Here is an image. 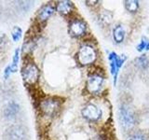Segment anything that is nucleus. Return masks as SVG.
<instances>
[{"instance_id":"obj_1","label":"nucleus","mask_w":149,"mask_h":140,"mask_svg":"<svg viewBox=\"0 0 149 140\" xmlns=\"http://www.w3.org/2000/svg\"><path fill=\"white\" fill-rule=\"evenodd\" d=\"M3 140H29L28 130L22 124H11L5 129Z\"/></svg>"},{"instance_id":"obj_2","label":"nucleus","mask_w":149,"mask_h":140,"mask_svg":"<svg viewBox=\"0 0 149 140\" xmlns=\"http://www.w3.org/2000/svg\"><path fill=\"white\" fill-rule=\"evenodd\" d=\"M119 120L123 128L128 130L132 128L136 123V117L132 108L129 105H122L119 108Z\"/></svg>"},{"instance_id":"obj_3","label":"nucleus","mask_w":149,"mask_h":140,"mask_svg":"<svg viewBox=\"0 0 149 140\" xmlns=\"http://www.w3.org/2000/svg\"><path fill=\"white\" fill-rule=\"evenodd\" d=\"M21 106L19 103L15 100H10L7 102L2 107L1 115L2 118L7 121H11L15 120L20 114Z\"/></svg>"},{"instance_id":"obj_4","label":"nucleus","mask_w":149,"mask_h":140,"mask_svg":"<svg viewBox=\"0 0 149 140\" xmlns=\"http://www.w3.org/2000/svg\"><path fill=\"white\" fill-rule=\"evenodd\" d=\"M22 76L25 83L29 84V85H33L38 80L39 69L34 63H29L23 67L22 71Z\"/></svg>"},{"instance_id":"obj_5","label":"nucleus","mask_w":149,"mask_h":140,"mask_svg":"<svg viewBox=\"0 0 149 140\" xmlns=\"http://www.w3.org/2000/svg\"><path fill=\"white\" fill-rule=\"evenodd\" d=\"M77 58L81 64H91L96 60V51L91 46L84 45L78 51Z\"/></svg>"},{"instance_id":"obj_6","label":"nucleus","mask_w":149,"mask_h":140,"mask_svg":"<svg viewBox=\"0 0 149 140\" xmlns=\"http://www.w3.org/2000/svg\"><path fill=\"white\" fill-rule=\"evenodd\" d=\"M82 115L84 116V118H86V119L90 120L91 121H95V120H98L101 118L102 111L98 108L96 106L90 104L83 108Z\"/></svg>"},{"instance_id":"obj_7","label":"nucleus","mask_w":149,"mask_h":140,"mask_svg":"<svg viewBox=\"0 0 149 140\" xmlns=\"http://www.w3.org/2000/svg\"><path fill=\"white\" fill-rule=\"evenodd\" d=\"M104 82V78H102L99 75H92L88 79L87 82V88L90 92L96 93L100 91V89Z\"/></svg>"},{"instance_id":"obj_8","label":"nucleus","mask_w":149,"mask_h":140,"mask_svg":"<svg viewBox=\"0 0 149 140\" xmlns=\"http://www.w3.org/2000/svg\"><path fill=\"white\" fill-rule=\"evenodd\" d=\"M40 107H41V110L43 111L45 114L51 116L59 108V104L57 101H55L53 99H47L41 103Z\"/></svg>"},{"instance_id":"obj_9","label":"nucleus","mask_w":149,"mask_h":140,"mask_svg":"<svg viewBox=\"0 0 149 140\" xmlns=\"http://www.w3.org/2000/svg\"><path fill=\"white\" fill-rule=\"evenodd\" d=\"M86 31V25L82 21L76 20L70 24V33L74 36H80Z\"/></svg>"},{"instance_id":"obj_10","label":"nucleus","mask_w":149,"mask_h":140,"mask_svg":"<svg viewBox=\"0 0 149 140\" xmlns=\"http://www.w3.org/2000/svg\"><path fill=\"white\" fill-rule=\"evenodd\" d=\"M54 12V7L50 4H47L39 9L38 18L40 21H46L52 15Z\"/></svg>"},{"instance_id":"obj_11","label":"nucleus","mask_w":149,"mask_h":140,"mask_svg":"<svg viewBox=\"0 0 149 140\" xmlns=\"http://www.w3.org/2000/svg\"><path fill=\"white\" fill-rule=\"evenodd\" d=\"M57 11L63 15H66L70 13L73 8V4L70 1H60L57 4Z\"/></svg>"},{"instance_id":"obj_12","label":"nucleus","mask_w":149,"mask_h":140,"mask_svg":"<svg viewBox=\"0 0 149 140\" xmlns=\"http://www.w3.org/2000/svg\"><path fill=\"white\" fill-rule=\"evenodd\" d=\"M113 36L116 43H120V42L123 41L124 36H125V30L122 25L118 24L115 26L113 30Z\"/></svg>"},{"instance_id":"obj_13","label":"nucleus","mask_w":149,"mask_h":140,"mask_svg":"<svg viewBox=\"0 0 149 140\" xmlns=\"http://www.w3.org/2000/svg\"><path fill=\"white\" fill-rule=\"evenodd\" d=\"M15 7L19 12H27L31 8L30 1H16Z\"/></svg>"},{"instance_id":"obj_14","label":"nucleus","mask_w":149,"mask_h":140,"mask_svg":"<svg viewBox=\"0 0 149 140\" xmlns=\"http://www.w3.org/2000/svg\"><path fill=\"white\" fill-rule=\"evenodd\" d=\"M125 8L130 12H136L139 8V2L135 0H129L125 1Z\"/></svg>"},{"instance_id":"obj_15","label":"nucleus","mask_w":149,"mask_h":140,"mask_svg":"<svg viewBox=\"0 0 149 140\" xmlns=\"http://www.w3.org/2000/svg\"><path fill=\"white\" fill-rule=\"evenodd\" d=\"M136 64L139 67H141L142 69H146L148 67V65H149V61L147 59V57L146 55H143V56H140V57H138L136 59Z\"/></svg>"},{"instance_id":"obj_16","label":"nucleus","mask_w":149,"mask_h":140,"mask_svg":"<svg viewBox=\"0 0 149 140\" xmlns=\"http://www.w3.org/2000/svg\"><path fill=\"white\" fill-rule=\"evenodd\" d=\"M22 29L19 26H15L13 28V30L11 32V36H12V39L14 42H17L21 39L22 37Z\"/></svg>"},{"instance_id":"obj_17","label":"nucleus","mask_w":149,"mask_h":140,"mask_svg":"<svg viewBox=\"0 0 149 140\" xmlns=\"http://www.w3.org/2000/svg\"><path fill=\"white\" fill-rule=\"evenodd\" d=\"M18 61H19V49L16 50L15 53L13 56V60H12V64H10V68H11V72H16L17 70V65H18Z\"/></svg>"},{"instance_id":"obj_18","label":"nucleus","mask_w":149,"mask_h":140,"mask_svg":"<svg viewBox=\"0 0 149 140\" xmlns=\"http://www.w3.org/2000/svg\"><path fill=\"white\" fill-rule=\"evenodd\" d=\"M128 140H146V138L141 134H133L132 135H130L128 137Z\"/></svg>"},{"instance_id":"obj_19","label":"nucleus","mask_w":149,"mask_h":140,"mask_svg":"<svg viewBox=\"0 0 149 140\" xmlns=\"http://www.w3.org/2000/svg\"><path fill=\"white\" fill-rule=\"evenodd\" d=\"M102 21H104L105 23H110L112 21V14L109 12H105L104 15H102Z\"/></svg>"},{"instance_id":"obj_20","label":"nucleus","mask_w":149,"mask_h":140,"mask_svg":"<svg viewBox=\"0 0 149 140\" xmlns=\"http://www.w3.org/2000/svg\"><path fill=\"white\" fill-rule=\"evenodd\" d=\"M149 42V40H147L146 37H143V38L142 39L141 43H140V45L138 46V50H143V49H146V46H147V43Z\"/></svg>"},{"instance_id":"obj_21","label":"nucleus","mask_w":149,"mask_h":140,"mask_svg":"<svg viewBox=\"0 0 149 140\" xmlns=\"http://www.w3.org/2000/svg\"><path fill=\"white\" fill-rule=\"evenodd\" d=\"M10 73H12L11 72V68H10V65H8V67H6V69H5V72H4V77L6 78H8V76H9V74Z\"/></svg>"},{"instance_id":"obj_22","label":"nucleus","mask_w":149,"mask_h":140,"mask_svg":"<svg viewBox=\"0 0 149 140\" xmlns=\"http://www.w3.org/2000/svg\"><path fill=\"white\" fill-rule=\"evenodd\" d=\"M4 39H5V34L2 31H0V44L4 41Z\"/></svg>"},{"instance_id":"obj_23","label":"nucleus","mask_w":149,"mask_h":140,"mask_svg":"<svg viewBox=\"0 0 149 140\" xmlns=\"http://www.w3.org/2000/svg\"><path fill=\"white\" fill-rule=\"evenodd\" d=\"M146 50H149V42L147 43V46H146Z\"/></svg>"},{"instance_id":"obj_24","label":"nucleus","mask_w":149,"mask_h":140,"mask_svg":"<svg viewBox=\"0 0 149 140\" xmlns=\"http://www.w3.org/2000/svg\"><path fill=\"white\" fill-rule=\"evenodd\" d=\"M0 17H1V8H0Z\"/></svg>"}]
</instances>
